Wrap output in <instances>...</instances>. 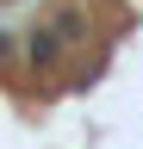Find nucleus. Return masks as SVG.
<instances>
[{"label": "nucleus", "instance_id": "nucleus-1", "mask_svg": "<svg viewBox=\"0 0 143 149\" xmlns=\"http://www.w3.org/2000/svg\"><path fill=\"white\" fill-rule=\"evenodd\" d=\"M50 31H56L62 37V44H87V37H93V19H87V6H56V13H50Z\"/></svg>", "mask_w": 143, "mask_h": 149}, {"label": "nucleus", "instance_id": "nucleus-2", "mask_svg": "<svg viewBox=\"0 0 143 149\" xmlns=\"http://www.w3.org/2000/svg\"><path fill=\"white\" fill-rule=\"evenodd\" d=\"M56 56H62V37L50 31V25H38V31H25V62H31V68H50Z\"/></svg>", "mask_w": 143, "mask_h": 149}, {"label": "nucleus", "instance_id": "nucleus-3", "mask_svg": "<svg viewBox=\"0 0 143 149\" xmlns=\"http://www.w3.org/2000/svg\"><path fill=\"white\" fill-rule=\"evenodd\" d=\"M13 56H19V37H13V31H0V62H13Z\"/></svg>", "mask_w": 143, "mask_h": 149}]
</instances>
